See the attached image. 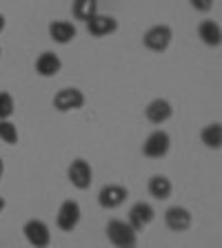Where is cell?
<instances>
[{"mask_svg": "<svg viewBox=\"0 0 222 248\" xmlns=\"http://www.w3.org/2000/svg\"><path fill=\"white\" fill-rule=\"evenodd\" d=\"M107 239L116 248H134L138 242V232L122 219H111L107 224Z\"/></svg>", "mask_w": 222, "mask_h": 248, "instance_id": "obj_1", "label": "cell"}, {"mask_svg": "<svg viewBox=\"0 0 222 248\" xmlns=\"http://www.w3.org/2000/svg\"><path fill=\"white\" fill-rule=\"evenodd\" d=\"M171 38H173V31H171V27L155 25V27H151V29L145 33V38H142V45H145L149 51L162 53V51H167V49H169Z\"/></svg>", "mask_w": 222, "mask_h": 248, "instance_id": "obj_2", "label": "cell"}, {"mask_svg": "<svg viewBox=\"0 0 222 248\" xmlns=\"http://www.w3.org/2000/svg\"><path fill=\"white\" fill-rule=\"evenodd\" d=\"M83 104H85V95H83V91L76 87L60 89V91L53 95V108H58L60 113L78 111V108H83Z\"/></svg>", "mask_w": 222, "mask_h": 248, "instance_id": "obj_3", "label": "cell"}, {"mask_svg": "<svg viewBox=\"0 0 222 248\" xmlns=\"http://www.w3.org/2000/svg\"><path fill=\"white\" fill-rule=\"evenodd\" d=\"M171 149V138L167 131H154L149 138L145 140V144H142V153L151 160H160L169 153Z\"/></svg>", "mask_w": 222, "mask_h": 248, "instance_id": "obj_4", "label": "cell"}, {"mask_svg": "<svg viewBox=\"0 0 222 248\" xmlns=\"http://www.w3.org/2000/svg\"><path fill=\"white\" fill-rule=\"evenodd\" d=\"M22 232H25V239L34 248H47L51 244V232H49V226L42 219H29L22 228Z\"/></svg>", "mask_w": 222, "mask_h": 248, "instance_id": "obj_5", "label": "cell"}, {"mask_svg": "<svg viewBox=\"0 0 222 248\" xmlns=\"http://www.w3.org/2000/svg\"><path fill=\"white\" fill-rule=\"evenodd\" d=\"M80 215H83V213H80V204H78L76 200L62 202V206L56 217L58 228H60L62 232H71L73 228L78 226V222H80Z\"/></svg>", "mask_w": 222, "mask_h": 248, "instance_id": "obj_6", "label": "cell"}, {"mask_svg": "<svg viewBox=\"0 0 222 248\" xmlns=\"http://www.w3.org/2000/svg\"><path fill=\"white\" fill-rule=\"evenodd\" d=\"M67 175H69V182L76 186L78 191H87L89 186H91V182H93L91 166H89V162L80 160V157H78V160H73L71 164H69Z\"/></svg>", "mask_w": 222, "mask_h": 248, "instance_id": "obj_7", "label": "cell"}, {"mask_svg": "<svg viewBox=\"0 0 222 248\" xmlns=\"http://www.w3.org/2000/svg\"><path fill=\"white\" fill-rule=\"evenodd\" d=\"M154 217H155L154 206H151V204H147V202H138V204H134V206H131L127 224H129L136 232H140V231H145V228L154 222Z\"/></svg>", "mask_w": 222, "mask_h": 248, "instance_id": "obj_8", "label": "cell"}, {"mask_svg": "<svg viewBox=\"0 0 222 248\" xmlns=\"http://www.w3.org/2000/svg\"><path fill=\"white\" fill-rule=\"evenodd\" d=\"M127 195H129V191L124 188V186L120 184H107L100 188L98 193V204L102 208H107V211H111V208H118L124 204V200H127Z\"/></svg>", "mask_w": 222, "mask_h": 248, "instance_id": "obj_9", "label": "cell"}, {"mask_svg": "<svg viewBox=\"0 0 222 248\" xmlns=\"http://www.w3.org/2000/svg\"><path fill=\"white\" fill-rule=\"evenodd\" d=\"M87 31L91 33L93 38H104V36H111L118 31V20L114 16H107V14H96L91 20H87Z\"/></svg>", "mask_w": 222, "mask_h": 248, "instance_id": "obj_10", "label": "cell"}, {"mask_svg": "<svg viewBox=\"0 0 222 248\" xmlns=\"http://www.w3.org/2000/svg\"><path fill=\"white\" fill-rule=\"evenodd\" d=\"M191 222H193L191 213L182 206H171L169 211L165 213V224H167V228L173 232L189 231V228H191Z\"/></svg>", "mask_w": 222, "mask_h": 248, "instance_id": "obj_11", "label": "cell"}, {"mask_svg": "<svg viewBox=\"0 0 222 248\" xmlns=\"http://www.w3.org/2000/svg\"><path fill=\"white\" fill-rule=\"evenodd\" d=\"M76 25L69 20H53L51 25H49V36H51L53 42H58V45H69V42L76 38Z\"/></svg>", "mask_w": 222, "mask_h": 248, "instance_id": "obj_12", "label": "cell"}, {"mask_svg": "<svg viewBox=\"0 0 222 248\" xmlns=\"http://www.w3.org/2000/svg\"><path fill=\"white\" fill-rule=\"evenodd\" d=\"M145 115H147V120H149L151 124H165L167 120L173 115V107H171L167 100L158 98L145 108Z\"/></svg>", "mask_w": 222, "mask_h": 248, "instance_id": "obj_13", "label": "cell"}, {"mask_svg": "<svg viewBox=\"0 0 222 248\" xmlns=\"http://www.w3.org/2000/svg\"><path fill=\"white\" fill-rule=\"evenodd\" d=\"M60 69H62V62H60V58H58L56 53L45 51V53H40V56H38L36 71L40 73L42 78H53L56 73H60Z\"/></svg>", "mask_w": 222, "mask_h": 248, "instance_id": "obj_14", "label": "cell"}, {"mask_svg": "<svg viewBox=\"0 0 222 248\" xmlns=\"http://www.w3.org/2000/svg\"><path fill=\"white\" fill-rule=\"evenodd\" d=\"M198 36H200V40L205 42V45L220 46L222 29H220V25H218V22H213V20H202L200 25H198Z\"/></svg>", "mask_w": 222, "mask_h": 248, "instance_id": "obj_15", "label": "cell"}, {"mask_svg": "<svg viewBox=\"0 0 222 248\" xmlns=\"http://www.w3.org/2000/svg\"><path fill=\"white\" fill-rule=\"evenodd\" d=\"M147 191H149L151 197L155 200H169L171 191H173V186H171V180L165 175H154L147 184Z\"/></svg>", "mask_w": 222, "mask_h": 248, "instance_id": "obj_16", "label": "cell"}, {"mask_svg": "<svg viewBox=\"0 0 222 248\" xmlns=\"http://www.w3.org/2000/svg\"><path fill=\"white\" fill-rule=\"evenodd\" d=\"M71 14L76 20H91L93 16L98 14V0H73Z\"/></svg>", "mask_w": 222, "mask_h": 248, "instance_id": "obj_17", "label": "cell"}, {"mask_svg": "<svg viewBox=\"0 0 222 248\" xmlns=\"http://www.w3.org/2000/svg\"><path fill=\"white\" fill-rule=\"evenodd\" d=\"M200 140H202V144L209 146V149H220L222 146V124L216 122V124L205 126L200 133Z\"/></svg>", "mask_w": 222, "mask_h": 248, "instance_id": "obj_18", "label": "cell"}, {"mask_svg": "<svg viewBox=\"0 0 222 248\" xmlns=\"http://www.w3.org/2000/svg\"><path fill=\"white\" fill-rule=\"evenodd\" d=\"M0 140L7 142V144H16V142H18V129H16L14 122L0 120Z\"/></svg>", "mask_w": 222, "mask_h": 248, "instance_id": "obj_19", "label": "cell"}, {"mask_svg": "<svg viewBox=\"0 0 222 248\" xmlns=\"http://www.w3.org/2000/svg\"><path fill=\"white\" fill-rule=\"evenodd\" d=\"M14 115V98L11 93L0 91V120H9Z\"/></svg>", "mask_w": 222, "mask_h": 248, "instance_id": "obj_20", "label": "cell"}, {"mask_svg": "<svg viewBox=\"0 0 222 248\" xmlns=\"http://www.w3.org/2000/svg\"><path fill=\"white\" fill-rule=\"evenodd\" d=\"M191 5L196 11H209L213 7V0H191Z\"/></svg>", "mask_w": 222, "mask_h": 248, "instance_id": "obj_21", "label": "cell"}, {"mask_svg": "<svg viewBox=\"0 0 222 248\" xmlns=\"http://www.w3.org/2000/svg\"><path fill=\"white\" fill-rule=\"evenodd\" d=\"M5 25H7V20H5V16L0 14V33H2V29H5Z\"/></svg>", "mask_w": 222, "mask_h": 248, "instance_id": "obj_22", "label": "cell"}, {"mask_svg": "<svg viewBox=\"0 0 222 248\" xmlns=\"http://www.w3.org/2000/svg\"><path fill=\"white\" fill-rule=\"evenodd\" d=\"M2 175H5V162H2V157H0V180H2Z\"/></svg>", "mask_w": 222, "mask_h": 248, "instance_id": "obj_23", "label": "cell"}, {"mask_svg": "<svg viewBox=\"0 0 222 248\" xmlns=\"http://www.w3.org/2000/svg\"><path fill=\"white\" fill-rule=\"evenodd\" d=\"M5 206H7V202H5V200H2V197H0V213L5 211Z\"/></svg>", "mask_w": 222, "mask_h": 248, "instance_id": "obj_24", "label": "cell"}, {"mask_svg": "<svg viewBox=\"0 0 222 248\" xmlns=\"http://www.w3.org/2000/svg\"><path fill=\"white\" fill-rule=\"evenodd\" d=\"M0 53H2V49H0Z\"/></svg>", "mask_w": 222, "mask_h": 248, "instance_id": "obj_25", "label": "cell"}, {"mask_svg": "<svg viewBox=\"0 0 222 248\" xmlns=\"http://www.w3.org/2000/svg\"><path fill=\"white\" fill-rule=\"evenodd\" d=\"M134 248H136V246H134Z\"/></svg>", "mask_w": 222, "mask_h": 248, "instance_id": "obj_26", "label": "cell"}]
</instances>
